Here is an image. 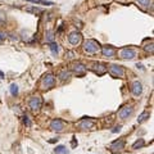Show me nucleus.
<instances>
[{"instance_id":"nucleus-1","label":"nucleus","mask_w":154,"mask_h":154,"mask_svg":"<svg viewBox=\"0 0 154 154\" xmlns=\"http://www.w3.org/2000/svg\"><path fill=\"white\" fill-rule=\"evenodd\" d=\"M100 49V45L99 43L95 40H86L84 43V50L87 53V54H95V53H98V50Z\"/></svg>"},{"instance_id":"nucleus-24","label":"nucleus","mask_w":154,"mask_h":154,"mask_svg":"<svg viewBox=\"0 0 154 154\" xmlns=\"http://www.w3.org/2000/svg\"><path fill=\"white\" fill-rule=\"evenodd\" d=\"M23 123H25L27 127H31V125H32L31 121H30V118L27 117V116H25V117H23Z\"/></svg>"},{"instance_id":"nucleus-17","label":"nucleus","mask_w":154,"mask_h":154,"mask_svg":"<svg viewBox=\"0 0 154 154\" xmlns=\"http://www.w3.org/2000/svg\"><path fill=\"white\" fill-rule=\"evenodd\" d=\"M148 118H149V112H144V113H141V116L138 118V121H139V123H143Z\"/></svg>"},{"instance_id":"nucleus-25","label":"nucleus","mask_w":154,"mask_h":154,"mask_svg":"<svg viewBox=\"0 0 154 154\" xmlns=\"http://www.w3.org/2000/svg\"><path fill=\"white\" fill-rule=\"evenodd\" d=\"M138 3L140 5H143V7H148L150 4V0H138Z\"/></svg>"},{"instance_id":"nucleus-26","label":"nucleus","mask_w":154,"mask_h":154,"mask_svg":"<svg viewBox=\"0 0 154 154\" xmlns=\"http://www.w3.org/2000/svg\"><path fill=\"white\" fill-rule=\"evenodd\" d=\"M145 50H148V52H150V53H153V44H150V45H148V46H145Z\"/></svg>"},{"instance_id":"nucleus-5","label":"nucleus","mask_w":154,"mask_h":154,"mask_svg":"<svg viewBox=\"0 0 154 154\" xmlns=\"http://www.w3.org/2000/svg\"><path fill=\"white\" fill-rule=\"evenodd\" d=\"M120 57L122 59H134L136 57V53H135V50H132L130 48H123L120 52Z\"/></svg>"},{"instance_id":"nucleus-19","label":"nucleus","mask_w":154,"mask_h":154,"mask_svg":"<svg viewBox=\"0 0 154 154\" xmlns=\"http://www.w3.org/2000/svg\"><path fill=\"white\" fill-rule=\"evenodd\" d=\"M49 49L52 50L53 54H57V53H58V44H55L54 41H53V43H50L49 44Z\"/></svg>"},{"instance_id":"nucleus-8","label":"nucleus","mask_w":154,"mask_h":154,"mask_svg":"<svg viewBox=\"0 0 154 154\" xmlns=\"http://www.w3.org/2000/svg\"><path fill=\"white\" fill-rule=\"evenodd\" d=\"M132 112H134V108H132L131 105H127V107H123V108L118 112V116H120L121 120H126V118H129V116L132 114Z\"/></svg>"},{"instance_id":"nucleus-29","label":"nucleus","mask_w":154,"mask_h":154,"mask_svg":"<svg viewBox=\"0 0 154 154\" xmlns=\"http://www.w3.org/2000/svg\"><path fill=\"white\" fill-rule=\"evenodd\" d=\"M0 77H4V75H3V72H0Z\"/></svg>"},{"instance_id":"nucleus-28","label":"nucleus","mask_w":154,"mask_h":154,"mask_svg":"<svg viewBox=\"0 0 154 154\" xmlns=\"http://www.w3.org/2000/svg\"><path fill=\"white\" fill-rule=\"evenodd\" d=\"M5 38V34H3V32H0V40H4Z\"/></svg>"},{"instance_id":"nucleus-12","label":"nucleus","mask_w":154,"mask_h":154,"mask_svg":"<svg viewBox=\"0 0 154 154\" xmlns=\"http://www.w3.org/2000/svg\"><path fill=\"white\" fill-rule=\"evenodd\" d=\"M77 127L81 130H87V129H93L94 127V122L93 121H87V120H82L81 122L77 125Z\"/></svg>"},{"instance_id":"nucleus-13","label":"nucleus","mask_w":154,"mask_h":154,"mask_svg":"<svg viewBox=\"0 0 154 154\" xmlns=\"http://www.w3.org/2000/svg\"><path fill=\"white\" fill-rule=\"evenodd\" d=\"M123 148H125V141H123V140L114 141V143L111 145V149H112V152H117V150H122Z\"/></svg>"},{"instance_id":"nucleus-7","label":"nucleus","mask_w":154,"mask_h":154,"mask_svg":"<svg viewBox=\"0 0 154 154\" xmlns=\"http://www.w3.org/2000/svg\"><path fill=\"white\" fill-rule=\"evenodd\" d=\"M72 71L75 72V75L82 77V76H85V73H86V67H85L82 63H75L72 66Z\"/></svg>"},{"instance_id":"nucleus-15","label":"nucleus","mask_w":154,"mask_h":154,"mask_svg":"<svg viewBox=\"0 0 154 154\" xmlns=\"http://www.w3.org/2000/svg\"><path fill=\"white\" fill-rule=\"evenodd\" d=\"M54 153L55 154H68V150L66 149V146L64 145H59L54 149Z\"/></svg>"},{"instance_id":"nucleus-6","label":"nucleus","mask_w":154,"mask_h":154,"mask_svg":"<svg viewBox=\"0 0 154 154\" xmlns=\"http://www.w3.org/2000/svg\"><path fill=\"white\" fill-rule=\"evenodd\" d=\"M50 129L54 130V131H57V132L63 131V129H64V122H63L62 120H59V118H55V120H53L52 123H50Z\"/></svg>"},{"instance_id":"nucleus-3","label":"nucleus","mask_w":154,"mask_h":154,"mask_svg":"<svg viewBox=\"0 0 154 154\" xmlns=\"http://www.w3.org/2000/svg\"><path fill=\"white\" fill-rule=\"evenodd\" d=\"M54 84H55V77L53 75H50V73L45 75L43 77V80H41V86H43V89H52L54 86Z\"/></svg>"},{"instance_id":"nucleus-9","label":"nucleus","mask_w":154,"mask_h":154,"mask_svg":"<svg viewBox=\"0 0 154 154\" xmlns=\"http://www.w3.org/2000/svg\"><path fill=\"white\" fill-rule=\"evenodd\" d=\"M68 41H69L72 45H78V44L82 41L81 34H80V32H72V34H69V36H68Z\"/></svg>"},{"instance_id":"nucleus-4","label":"nucleus","mask_w":154,"mask_h":154,"mask_svg":"<svg viewBox=\"0 0 154 154\" xmlns=\"http://www.w3.org/2000/svg\"><path fill=\"white\" fill-rule=\"evenodd\" d=\"M109 73H111L113 77H123L125 76V69H123L121 66H117V64H112L109 66Z\"/></svg>"},{"instance_id":"nucleus-22","label":"nucleus","mask_w":154,"mask_h":154,"mask_svg":"<svg viewBox=\"0 0 154 154\" xmlns=\"http://www.w3.org/2000/svg\"><path fill=\"white\" fill-rule=\"evenodd\" d=\"M53 40H54V32L48 31L46 32V41H48V43H53Z\"/></svg>"},{"instance_id":"nucleus-18","label":"nucleus","mask_w":154,"mask_h":154,"mask_svg":"<svg viewBox=\"0 0 154 154\" xmlns=\"http://www.w3.org/2000/svg\"><path fill=\"white\" fill-rule=\"evenodd\" d=\"M69 76H71V73L67 72V71H62V72H59V77H60L62 81H66V80H68V78H69Z\"/></svg>"},{"instance_id":"nucleus-2","label":"nucleus","mask_w":154,"mask_h":154,"mask_svg":"<svg viewBox=\"0 0 154 154\" xmlns=\"http://www.w3.org/2000/svg\"><path fill=\"white\" fill-rule=\"evenodd\" d=\"M28 105L34 112H38V111H40V108H41V105H43V99H41L38 95L32 96L31 99H30V102H28Z\"/></svg>"},{"instance_id":"nucleus-27","label":"nucleus","mask_w":154,"mask_h":154,"mask_svg":"<svg viewBox=\"0 0 154 154\" xmlns=\"http://www.w3.org/2000/svg\"><path fill=\"white\" fill-rule=\"evenodd\" d=\"M120 130H121V126H117V127H114V129L112 130V132L116 134V132H120Z\"/></svg>"},{"instance_id":"nucleus-14","label":"nucleus","mask_w":154,"mask_h":154,"mask_svg":"<svg viewBox=\"0 0 154 154\" xmlns=\"http://www.w3.org/2000/svg\"><path fill=\"white\" fill-rule=\"evenodd\" d=\"M26 1L34 3V4H40V5H53V1H46V0H26Z\"/></svg>"},{"instance_id":"nucleus-21","label":"nucleus","mask_w":154,"mask_h":154,"mask_svg":"<svg viewBox=\"0 0 154 154\" xmlns=\"http://www.w3.org/2000/svg\"><path fill=\"white\" fill-rule=\"evenodd\" d=\"M145 144V141L143 140V139H139L136 143H134V145H132V149H139V148H141L143 145Z\"/></svg>"},{"instance_id":"nucleus-20","label":"nucleus","mask_w":154,"mask_h":154,"mask_svg":"<svg viewBox=\"0 0 154 154\" xmlns=\"http://www.w3.org/2000/svg\"><path fill=\"white\" fill-rule=\"evenodd\" d=\"M9 90H10V94H12L13 96H16L17 94H18V86H17L16 84H12L10 87H9Z\"/></svg>"},{"instance_id":"nucleus-11","label":"nucleus","mask_w":154,"mask_h":154,"mask_svg":"<svg viewBox=\"0 0 154 154\" xmlns=\"http://www.w3.org/2000/svg\"><path fill=\"white\" fill-rule=\"evenodd\" d=\"M131 91H132V94H134L135 96H139L141 93H143V85H141L139 81H135L134 84H132Z\"/></svg>"},{"instance_id":"nucleus-16","label":"nucleus","mask_w":154,"mask_h":154,"mask_svg":"<svg viewBox=\"0 0 154 154\" xmlns=\"http://www.w3.org/2000/svg\"><path fill=\"white\" fill-rule=\"evenodd\" d=\"M26 12H28V13H34V14H40V13H43V9H40V8L28 7V8H26Z\"/></svg>"},{"instance_id":"nucleus-10","label":"nucleus","mask_w":154,"mask_h":154,"mask_svg":"<svg viewBox=\"0 0 154 154\" xmlns=\"http://www.w3.org/2000/svg\"><path fill=\"white\" fill-rule=\"evenodd\" d=\"M102 53H103V55H104V57L112 58V57H114L116 50H114L113 46L107 45V46H103V48H102Z\"/></svg>"},{"instance_id":"nucleus-23","label":"nucleus","mask_w":154,"mask_h":154,"mask_svg":"<svg viewBox=\"0 0 154 154\" xmlns=\"http://www.w3.org/2000/svg\"><path fill=\"white\" fill-rule=\"evenodd\" d=\"M5 21H7L5 13H4V12L0 10V26H4V25H5Z\"/></svg>"}]
</instances>
